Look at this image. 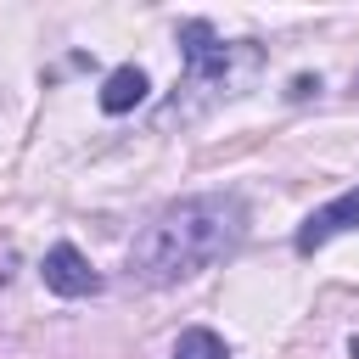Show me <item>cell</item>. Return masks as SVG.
<instances>
[{"label": "cell", "mask_w": 359, "mask_h": 359, "mask_svg": "<svg viewBox=\"0 0 359 359\" xmlns=\"http://www.w3.org/2000/svg\"><path fill=\"white\" fill-rule=\"evenodd\" d=\"M247 236V208L241 196L208 191V196H180L168 202L129 247V275L146 286H174L202 275L208 264L230 258Z\"/></svg>", "instance_id": "cell-1"}, {"label": "cell", "mask_w": 359, "mask_h": 359, "mask_svg": "<svg viewBox=\"0 0 359 359\" xmlns=\"http://www.w3.org/2000/svg\"><path fill=\"white\" fill-rule=\"evenodd\" d=\"M39 275H45V286H50L56 297H95V292H101V275L90 269V258H84L73 241H56V247L45 252Z\"/></svg>", "instance_id": "cell-2"}, {"label": "cell", "mask_w": 359, "mask_h": 359, "mask_svg": "<svg viewBox=\"0 0 359 359\" xmlns=\"http://www.w3.org/2000/svg\"><path fill=\"white\" fill-rule=\"evenodd\" d=\"M348 230H359V191H342L325 208H314L297 224V252H314V247H325L331 236H348Z\"/></svg>", "instance_id": "cell-3"}, {"label": "cell", "mask_w": 359, "mask_h": 359, "mask_svg": "<svg viewBox=\"0 0 359 359\" xmlns=\"http://www.w3.org/2000/svg\"><path fill=\"white\" fill-rule=\"evenodd\" d=\"M180 50H185V62H191V79L202 84V79H219L224 73V62H230V50L219 45V34L196 17V22H180Z\"/></svg>", "instance_id": "cell-4"}, {"label": "cell", "mask_w": 359, "mask_h": 359, "mask_svg": "<svg viewBox=\"0 0 359 359\" xmlns=\"http://www.w3.org/2000/svg\"><path fill=\"white\" fill-rule=\"evenodd\" d=\"M146 90H151L146 73H140L135 62H123V67H112V73L101 79V112H112V118H118V112H135V107L146 101Z\"/></svg>", "instance_id": "cell-5"}, {"label": "cell", "mask_w": 359, "mask_h": 359, "mask_svg": "<svg viewBox=\"0 0 359 359\" xmlns=\"http://www.w3.org/2000/svg\"><path fill=\"white\" fill-rule=\"evenodd\" d=\"M174 359H230V348H224V337H219V331H208V325H191V331H180V342H174Z\"/></svg>", "instance_id": "cell-6"}, {"label": "cell", "mask_w": 359, "mask_h": 359, "mask_svg": "<svg viewBox=\"0 0 359 359\" xmlns=\"http://www.w3.org/2000/svg\"><path fill=\"white\" fill-rule=\"evenodd\" d=\"M348 353H353V359H359V337H353V342H348Z\"/></svg>", "instance_id": "cell-7"}, {"label": "cell", "mask_w": 359, "mask_h": 359, "mask_svg": "<svg viewBox=\"0 0 359 359\" xmlns=\"http://www.w3.org/2000/svg\"><path fill=\"white\" fill-rule=\"evenodd\" d=\"M353 90H359V73H353Z\"/></svg>", "instance_id": "cell-8"}]
</instances>
